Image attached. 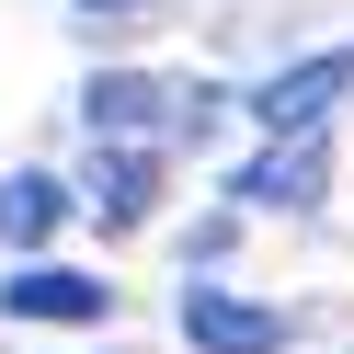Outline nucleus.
<instances>
[{"mask_svg":"<svg viewBox=\"0 0 354 354\" xmlns=\"http://www.w3.org/2000/svg\"><path fill=\"white\" fill-rule=\"evenodd\" d=\"M80 115H92V138H138V149H160V138H206V126H217V92H206V80L103 69L92 92H80Z\"/></svg>","mask_w":354,"mask_h":354,"instance_id":"f257e3e1","label":"nucleus"},{"mask_svg":"<svg viewBox=\"0 0 354 354\" xmlns=\"http://www.w3.org/2000/svg\"><path fill=\"white\" fill-rule=\"evenodd\" d=\"M69 194L103 217V229H149V206H160V149H138V138H103V149H92V171H80Z\"/></svg>","mask_w":354,"mask_h":354,"instance_id":"f03ea898","label":"nucleus"},{"mask_svg":"<svg viewBox=\"0 0 354 354\" xmlns=\"http://www.w3.org/2000/svg\"><path fill=\"white\" fill-rule=\"evenodd\" d=\"M343 92H354V46H331V57H297V69H274V80L252 92V126H263V138H297V126H320Z\"/></svg>","mask_w":354,"mask_h":354,"instance_id":"7ed1b4c3","label":"nucleus"},{"mask_svg":"<svg viewBox=\"0 0 354 354\" xmlns=\"http://www.w3.org/2000/svg\"><path fill=\"white\" fill-rule=\"evenodd\" d=\"M183 343L194 354H274L286 343V308L229 297V286H183Z\"/></svg>","mask_w":354,"mask_h":354,"instance_id":"20e7f679","label":"nucleus"},{"mask_svg":"<svg viewBox=\"0 0 354 354\" xmlns=\"http://www.w3.org/2000/svg\"><path fill=\"white\" fill-rule=\"evenodd\" d=\"M320 183H331V138H320V126H297V138H274L229 194H240V206H320Z\"/></svg>","mask_w":354,"mask_h":354,"instance_id":"39448f33","label":"nucleus"},{"mask_svg":"<svg viewBox=\"0 0 354 354\" xmlns=\"http://www.w3.org/2000/svg\"><path fill=\"white\" fill-rule=\"evenodd\" d=\"M103 308H115V286L80 274V263H24L0 286V320H103Z\"/></svg>","mask_w":354,"mask_h":354,"instance_id":"423d86ee","label":"nucleus"},{"mask_svg":"<svg viewBox=\"0 0 354 354\" xmlns=\"http://www.w3.org/2000/svg\"><path fill=\"white\" fill-rule=\"evenodd\" d=\"M69 206L80 194L57 183V171H12V183H0V240H12V252H46V240L69 229Z\"/></svg>","mask_w":354,"mask_h":354,"instance_id":"0eeeda50","label":"nucleus"}]
</instances>
